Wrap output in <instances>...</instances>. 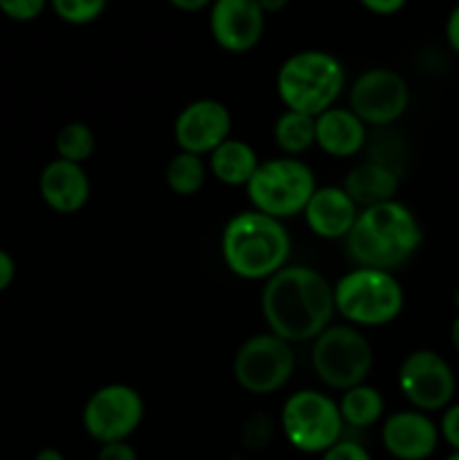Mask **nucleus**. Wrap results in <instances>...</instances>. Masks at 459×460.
I'll return each mask as SVG.
<instances>
[{
	"label": "nucleus",
	"instance_id": "1",
	"mask_svg": "<svg viewBox=\"0 0 459 460\" xmlns=\"http://www.w3.org/2000/svg\"><path fill=\"white\" fill-rule=\"evenodd\" d=\"M261 313L270 332L288 344L310 341L331 326L336 314L333 286L309 265H286L266 279Z\"/></svg>",
	"mask_w": 459,
	"mask_h": 460
},
{
	"label": "nucleus",
	"instance_id": "2",
	"mask_svg": "<svg viewBox=\"0 0 459 460\" xmlns=\"http://www.w3.org/2000/svg\"><path fill=\"white\" fill-rule=\"evenodd\" d=\"M345 243L346 256L358 268L394 272L417 254L423 229L410 207L390 200L360 209Z\"/></svg>",
	"mask_w": 459,
	"mask_h": 460
},
{
	"label": "nucleus",
	"instance_id": "3",
	"mask_svg": "<svg viewBox=\"0 0 459 460\" xmlns=\"http://www.w3.org/2000/svg\"><path fill=\"white\" fill-rule=\"evenodd\" d=\"M220 254L230 272L248 281H261L286 268L291 234L284 220L255 209L241 211L225 225Z\"/></svg>",
	"mask_w": 459,
	"mask_h": 460
},
{
	"label": "nucleus",
	"instance_id": "4",
	"mask_svg": "<svg viewBox=\"0 0 459 460\" xmlns=\"http://www.w3.org/2000/svg\"><path fill=\"white\" fill-rule=\"evenodd\" d=\"M345 88V67L324 49L291 54L277 72V94L286 111L318 117L336 106Z\"/></svg>",
	"mask_w": 459,
	"mask_h": 460
},
{
	"label": "nucleus",
	"instance_id": "5",
	"mask_svg": "<svg viewBox=\"0 0 459 460\" xmlns=\"http://www.w3.org/2000/svg\"><path fill=\"white\" fill-rule=\"evenodd\" d=\"M336 313L349 326L378 328L396 322L405 295L396 277L385 270L356 268L333 286Z\"/></svg>",
	"mask_w": 459,
	"mask_h": 460
},
{
	"label": "nucleus",
	"instance_id": "6",
	"mask_svg": "<svg viewBox=\"0 0 459 460\" xmlns=\"http://www.w3.org/2000/svg\"><path fill=\"white\" fill-rule=\"evenodd\" d=\"M246 189L255 211L286 220L304 214L318 184L306 162L284 155L261 162Z\"/></svg>",
	"mask_w": 459,
	"mask_h": 460
},
{
	"label": "nucleus",
	"instance_id": "7",
	"mask_svg": "<svg viewBox=\"0 0 459 460\" xmlns=\"http://www.w3.org/2000/svg\"><path fill=\"white\" fill-rule=\"evenodd\" d=\"M310 364L328 389L346 391L364 385L374 367V349L356 326L331 323L313 340Z\"/></svg>",
	"mask_w": 459,
	"mask_h": 460
},
{
	"label": "nucleus",
	"instance_id": "8",
	"mask_svg": "<svg viewBox=\"0 0 459 460\" xmlns=\"http://www.w3.org/2000/svg\"><path fill=\"white\" fill-rule=\"evenodd\" d=\"M282 429L288 443L302 454H324L342 440L340 407L315 389L295 391L282 407Z\"/></svg>",
	"mask_w": 459,
	"mask_h": 460
},
{
	"label": "nucleus",
	"instance_id": "9",
	"mask_svg": "<svg viewBox=\"0 0 459 460\" xmlns=\"http://www.w3.org/2000/svg\"><path fill=\"white\" fill-rule=\"evenodd\" d=\"M295 371L291 344L273 332H261L238 346L234 355V377L248 394L270 395L288 385Z\"/></svg>",
	"mask_w": 459,
	"mask_h": 460
},
{
	"label": "nucleus",
	"instance_id": "10",
	"mask_svg": "<svg viewBox=\"0 0 459 460\" xmlns=\"http://www.w3.org/2000/svg\"><path fill=\"white\" fill-rule=\"evenodd\" d=\"M84 429L99 445L129 440L144 420V400L133 386L106 385L84 404Z\"/></svg>",
	"mask_w": 459,
	"mask_h": 460
},
{
	"label": "nucleus",
	"instance_id": "11",
	"mask_svg": "<svg viewBox=\"0 0 459 460\" xmlns=\"http://www.w3.org/2000/svg\"><path fill=\"white\" fill-rule=\"evenodd\" d=\"M399 386L417 411H441L453 404L457 377L439 353L421 349L400 362Z\"/></svg>",
	"mask_w": 459,
	"mask_h": 460
},
{
	"label": "nucleus",
	"instance_id": "12",
	"mask_svg": "<svg viewBox=\"0 0 459 460\" xmlns=\"http://www.w3.org/2000/svg\"><path fill=\"white\" fill-rule=\"evenodd\" d=\"M410 106L408 81L390 67L364 70L349 90V108L364 126L381 128L403 117Z\"/></svg>",
	"mask_w": 459,
	"mask_h": 460
},
{
	"label": "nucleus",
	"instance_id": "13",
	"mask_svg": "<svg viewBox=\"0 0 459 460\" xmlns=\"http://www.w3.org/2000/svg\"><path fill=\"white\" fill-rule=\"evenodd\" d=\"M230 130H232V115L225 103L216 99H196L176 117L174 137L180 151L202 157L230 139Z\"/></svg>",
	"mask_w": 459,
	"mask_h": 460
},
{
	"label": "nucleus",
	"instance_id": "14",
	"mask_svg": "<svg viewBox=\"0 0 459 460\" xmlns=\"http://www.w3.org/2000/svg\"><path fill=\"white\" fill-rule=\"evenodd\" d=\"M266 13L256 0H214L210 7V31L216 45L230 54H246L264 36Z\"/></svg>",
	"mask_w": 459,
	"mask_h": 460
},
{
	"label": "nucleus",
	"instance_id": "15",
	"mask_svg": "<svg viewBox=\"0 0 459 460\" xmlns=\"http://www.w3.org/2000/svg\"><path fill=\"white\" fill-rule=\"evenodd\" d=\"M439 438L435 420L417 409L392 413L381 431L382 447L396 460H428L439 447Z\"/></svg>",
	"mask_w": 459,
	"mask_h": 460
},
{
	"label": "nucleus",
	"instance_id": "16",
	"mask_svg": "<svg viewBox=\"0 0 459 460\" xmlns=\"http://www.w3.org/2000/svg\"><path fill=\"white\" fill-rule=\"evenodd\" d=\"M39 191L57 214H76L90 198V178L81 164L58 157L40 171Z\"/></svg>",
	"mask_w": 459,
	"mask_h": 460
},
{
	"label": "nucleus",
	"instance_id": "17",
	"mask_svg": "<svg viewBox=\"0 0 459 460\" xmlns=\"http://www.w3.org/2000/svg\"><path fill=\"white\" fill-rule=\"evenodd\" d=\"M360 209L342 187H318L304 209L306 225L318 238H346Z\"/></svg>",
	"mask_w": 459,
	"mask_h": 460
},
{
	"label": "nucleus",
	"instance_id": "18",
	"mask_svg": "<svg viewBox=\"0 0 459 460\" xmlns=\"http://www.w3.org/2000/svg\"><path fill=\"white\" fill-rule=\"evenodd\" d=\"M367 126L351 108H328L315 117V146L331 157H354L367 142Z\"/></svg>",
	"mask_w": 459,
	"mask_h": 460
},
{
	"label": "nucleus",
	"instance_id": "19",
	"mask_svg": "<svg viewBox=\"0 0 459 460\" xmlns=\"http://www.w3.org/2000/svg\"><path fill=\"white\" fill-rule=\"evenodd\" d=\"M399 187H400V178L394 173V171L385 169V166H378L367 160L356 164L354 169L346 173L345 184H342L346 196L358 205V209L360 207L367 209V207L396 200Z\"/></svg>",
	"mask_w": 459,
	"mask_h": 460
},
{
	"label": "nucleus",
	"instance_id": "20",
	"mask_svg": "<svg viewBox=\"0 0 459 460\" xmlns=\"http://www.w3.org/2000/svg\"><path fill=\"white\" fill-rule=\"evenodd\" d=\"M259 164L256 151L243 139H225L210 153L212 175L228 187H246Z\"/></svg>",
	"mask_w": 459,
	"mask_h": 460
},
{
	"label": "nucleus",
	"instance_id": "21",
	"mask_svg": "<svg viewBox=\"0 0 459 460\" xmlns=\"http://www.w3.org/2000/svg\"><path fill=\"white\" fill-rule=\"evenodd\" d=\"M338 407H340V416L345 425L356 427V429H367V427L376 425L382 418L385 400H382L381 391L374 389V386L358 385L342 394Z\"/></svg>",
	"mask_w": 459,
	"mask_h": 460
},
{
	"label": "nucleus",
	"instance_id": "22",
	"mask_svg": "<svg viewBox=\"0 0 459 460\" xmlns=\"http://www.w3.org/2000/svg\"><path fill=\"white\" fill-rule=\"evenodd\" d=\"M274 144L286 153L288 157H297L315 146V117L304 112L284 111L277 117L273 128Z\"/></svg>",
	"mask_w": 459,
	"mask_h": 460
},
{
	"label": "nucleus",
	"instance_id": "23",
	"mask_svg": "<svg viewBox=\"0 0 459 460\" xmlns=\"http://www.w3.org/2000/svg\"><path fill=\"white\" fill-rule=\"evenodd\" d=\"M364 155L367 162H374L378 166L394 171L396 175H403L405 164H408V146H405L403 135L396 133L390 126H381L367 133V142H364Z\"/></svg>",
	"mask_w": 459,
	"mask_h": 460
},
{
	"label": "nucleus",
	"instance_id": "24",
	"mask_svg": "<svg viewBox=\"0 0 459 460\" xmlns=\"http://www.w3.org/2000/svg\"><path fill=\"white\" fill-rule=\"evenodd\" d=\"M207 178V166L205 160L201 155H194V153L180 151L178 155H174L166 164L165 180L166 187L176 193V196H194L202 189Z\"/></svg>",
	"mask_w": 459,
	"mask_h": 460
},
{
	"label": "nucleus",
	"instance_id": "25",
	"mask_svg": "<svg viewBox=\"0 0 459 460\" xmlns=\"http://www.w3.org/2000/svg\"><path fill=\"white\" fill-rule=\"evenodd\" d=\"M54 146H57L61 160L84 164L94 151V133L84 121H72V124H66L58 130Z\"/></svg>",
	"mask_w": 459,
	"mask_h": 460
},
{
	"label": "nucleus",
	"instance_id": "26",
	"mask_svg": "<svg viewBox=\"0 0 459 460\" xmlns=\"http://www.w3.org/2000/svg\"><path fill=\"white\" fill-rule=\"evenodd\" d=\"M108 0H50L54 13L68 25H88L97 21Z\"/></svg>",
	"mask_w": 459,
	"mask_h": 460
},
{
	"label": "nucleus",
	"instance_id": "27",
	"mask_svg": "<svg viewBox=\"0 0 459 460\" xmlns=\"http://www.w3.org/2000/svg\"><path fill=\"white\" fill-rule=\"evenodd\" d=\"M48 7V0H0V12L12 21H34Z\"/></svg>",
	"mask_w": 459,
	"mask_h": 460
},
{
	"label": "nucleus",
	"instance_id": "28",
	"mask_svg": "<svg viewBox=\"0 0 459 460\" xmlns=\"http://www.w3.org/2000/svg\"><path fill=\"white\" fill-rule=\"evenodd\" d=\"M322 460H374L372 454L356 440H338L322 454Z\"/></svg>",
	"mask_w": 459,
	"mask_h": 460
},
{
	"label": "nucleus",
	"instance_id": "29",
	"mask_svg": "<svg viewBox=\"0 0 459 460\" xmlns=\"http://www.w3.org/2000/svg\"><path fill=\"white\" fill-rule=\"evenodd\" d=\"M439 436L454 452H459V402L444 409V416H441L439 422Z\"/></svg>",
	"mask_w": 459,
	"mask_h": 460
},
{
	"label": "nucleus",
	"instance_id": "30",
	"mask_svg": "<svg viewBox=\"0 0 459 460\" xmlns=\"http://www.w3.org/2000/svg\"><path fill=\"white\" fill-rule=\"evenodd\" d=\"M97 460H140V456L133 445H129V440H122V443L102 445Z\"/></svg>",
	"mask_w": 459,
	"mask_h": 460
},
{
	"label": "nucleus",
	"instance_id": "31",
	"mask_svg": "<svg viewBox=\"0 0 459 460\" xmlns=\"http://www.w3.org/2000/svg\"><path fill=\"white\" fill-rule=\"evenodd\" d=\"M358 3L376 16H392V13H399L408 0H358Z\"/></svg>",
	"mask_w": 459,
	"mask_h": 460
},
{
	"label": "nucleus",
	"instance_id": "32",
	"mask_svg": "<svg viewBox=\"0 0 459 460\" xmlns=\"http://www.w3.org/2000/svg\"><path fill=\"white\" fill-rule=\"evenodd\" d=\"M14 277H16V263H14L12 254L0 250V292H4L12 286Z\"/></svg>",
	"mask_w": 459,
	"mask_h": 460
},
{
	"label": "nucleus",
	"instance_id": "33",
	"mask_svg": "<svg viewBox=\"0 0 459 460\" xmlns=\"http://www.w3.org/2000/svg\"><path fill=\"white\" fill-rule=\"evenodd\" d=\"M446 40H448L450 49L459 54V3L454 4L453 12L448 13V21H446Z\"/></svg>",
	"mask_w": 459,
	"mask_h": 460
},
{
	"label": "nucleus",
	"instance_id": "34",
	"mask_svg": "<svg viewBox=\"0 0 459 460\" xmlns=\"http://www.w3.org/2000/svg\"><path fill=\"white\" fill-rule=\"evenodd\" d=\"M166 3L171 4V7L180 9V12H202L205 7H212V3L214 0H166Z\"/></svg>",
	"mask_w": 459,
	"mask_h": 460
},
{
	"label": "nucleus",
	"instance_id": "35",
	"mask_svg": "<svg viewBox=\"0 0 459 460\" xmlns=\"http://www.w3.org/2000/svg\"><path fill=\"white\" fill-rule=\"evenodd\" d=\"M256 4L264 13H279L282 9H286L288 0H256Z\"/></svg>",
	"mask_w": 459,
	"mask_h": 460
},
{
	"label": "nucleus",
	"instance_id": "36",
	"mask_svg": "<svg viewBox=\"0 0 459 460\" xmlns=\"http://www.w3.org/2000/svg\"><path fill=\"white\" fill-rule=\"evenodd\" d=\"M34 460H66V456H63V454L58 452V449L45 447V449H40V452H36Z\"/></svg>",
	"mask_w": 459,
	"mask_h": 460
},
{
	"label": "nucleus",
	"instance_id": "37",
	"mask_svg": "<svg viewBox=\"0 0 459 460\" xmlns=\"http://www.w3.org/2000/svg\"><path fill=\"white\" fill-rule=\"evenodd\" d=\"M450 341H453L454 350H457V353H459V314H457V317H454L453 326H450Z\"/></svg>",
	"mask_w": 459,
	"mask_h": 460
},
{
	"label": "nucleus",
	"instance_id": "38",
	"mask_svg": "<svg viewBox=\"0 0 459 460\" xmlns=\"http://www.w3.org/2000/svg\"><path fill=\"white\" fill-rule=\"evenodd\" d=\"M446 460H459V452H453Z\"/></svg>",
	"mask_w": 459,
	"mask_h": 460
},
{
	"label": "nucleus",
	"instance_id": "39",
	"mask_svg": "<svg viewBox=\"0 0 459 460\" xmlns=\"http://www.w3.org/2000/svg\"><path fill=\"white\" fill-rule=\"evenodd\" d=\"M454 305H457V310H459V288H457V292H454Z\"/></svg>",
	"mask_w": 459,
	"mask_h": 460
}]
</instances>
